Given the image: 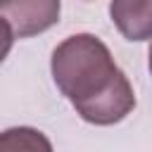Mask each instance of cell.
I'll return each mask as SVG.
<instances>
[{"label":"cell","mask_w":152,"mask_h":152,"mask_svg":"<svg viewBox=\"0 0 152 152\" xmlns=\"http://www.w3.org/2000/svg\"><path fill=\"white\" fill-rule=\"evenodd\" d=\"M109 17L126 40H152V0H112Z\"/></svg>","instance_id":"obj_3"},{"label":"cell","mask_w":152,"mask_h":152,"mask_svg":"<svg viewBox=\"0 0 152 152\" xmlns=\"http://www.w3.org/2000/svg\"><path fill=\"white\" fill-rule=\"evenodd\" d=\"M147 66H150V74H152V45H150V50H147Z\"/></svg>","instance_id":"obj_5"},{"label":"cell","mask_w":152,"mask_h":152,"mask_svg":"<svg viewBox=\"0 0 152 152\" xmlns=\"http://www.w3.org/2000/svg\"><path fill=\"white\" fill-rule=\"evenodd\" d=\"M2 135H7V138H17V142H10V145H5V150H36V147H43V150H50V142L40 135V131H33V128H26V126H21V128H7Z\"/></svg>","instance_id":"obj_4"},{"label":"cell","mask_w":152,"mask_h":152,"mask_svg":"<svg viewBox=\"0 0 152 152\" xmlns=\"http://www.w3.org/2000/svg\"><path fill=\"white\" fill-rule=\"evenodd\" d=\"M62 0H0L7 38H33L59 21Z\"/></svg>","instance_id":"obj_2"},{"label":"cell","mask_w":152,"mask_h":152,"mask_svg":"<svg viewBox=\"0 0 152 152\" xmlns=\"http://www.w3.org/2000/svg\"><path fill=\"white\" fill-rule=\"evenodd\" d=\"M50 71L57 90L93 126H114L135 109L128 76L116 66L109 48L93 33L64 38L52 50Z\"/></svg>","instance_id":"obj_1"}]
</instances>
